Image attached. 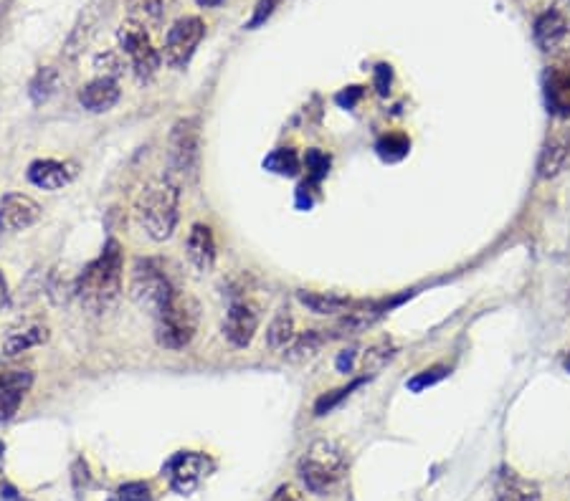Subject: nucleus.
Returning a JSON list of instances; mask_svg holds the SVG:
<instances>
[{
  "mask_svg": "<svg viewBox=\"0 0 570 501\" xmlns=\"http://www.w3.org/2000/svg\"><path fill=\"white\" fill-rule=\"evenodd\" d=\"M203 36H206V23L198 16H185L180 21H175L170 26L168 36H165V64L175 71H183L190 64V59L196 56Z\"/></svg>",
  "mask_w": 570,
  "mask_h": 501,
  "instance_id": "obj_8",
  "label": "nucleus"
},
{
  "mask_svg": "<svg viewBox=\"0 0 570 501\" xmlns=\"http://www.w3.org/2000/svg\"><path fill=\"white\" fill-rule=\"evenodd\" d=\"M41 216H44V211H41V205L31 195H3V200H0V241L33 228L41 221Z\"/></svg>",
  "mask_w": 570,
  "mask_h": 501,
  "instance_id": "obj_10",
  "label": "nucleus"
},
{
  "mask_svg": "<svg viewBox=\"0 0 570 501\" xmlns=\"http://www.w3.org/2000/svg\"><path fill=\"white\" fill-rule=\"evenodd\" d=\"M33 385L31 370H0V423L11 421Z\"/></svg>",
  "mask_w": 570,
  "mask_h": 501,
  "instance_id": "obj_15",
  "label": "nucleus"
},
{
  "mask_svg": "<svg viewBox=\"0 0 570 501\" xmlns=\"http://www.w3.org/2000/svg\"><path fill=\"white\" fill-rule=\"evenodd\" d=\"M330 340V334L320 332V329H312V332H304L302 337H297V340H292L294 345L289 347L287 357L292 362H302V360H310V357H315L317 352H320V347L325 345V342Z\"/></svg>",
  "mask_w": 570,
  "mask_h": 501,
  "instance_id": "obj_25",
  "label": "nucleus"
},
{
  "mask_svg": "<svg viewBox=\"0 0 570 501\" xmlns=\"http://www.w3.org/2000/svg\"><path fill=\"white\" fill-rule=\"evenodd\" d=\"M49 337V324L41 322V319H23V322L8 327V332L3 334V342H0V350L6 357H18L23 352L33 350V347L46 345Z\"/></svg>",
  "mask_w": 570,
  "mask_h": 501,
  "instance_id": "obj_13",
  "label": "nucleus"
},
{
  "mask_svg": "<svg viewBox=\"0 0 570 501\" xmlns=\"http://www.w3.org/2000/svg\"><path fill=\"white\" fill-rule=\"evenodd\" d=\"M178 0H127V21L142 28H155L165 21Z\"/></svg>",
  "mask_w": 570,
  "mask_h": 501,
  "instance_id": "obj_21",
  "label": "nucleus"
},
{
  "mask_svg": "<svg viewBox=\"0 0 570 501\" xmlns=\"http://www.w3.org/2000/svg\"><path fill=\"white\" fill-rule=\"evenodd\" d=\"M401 299H393V302H370V304H358L353 312L342 314V319L337 322L335 329H330V340L332 337H350V334H360L368 327H373L393 304H398Z\"/></svg>",
  "mask_w": 570,
  "mask_h": 501,
  "instance_id": "obj_17",
  "label": "nucleus"
},
{
  "mask_svg": "<svg viewBox=\"0 0 570 501\" xmlns=\"http://www.w3.org/2000/svg\"><path fill=\"white\" fill-rule=\"evenodd\" d=\"M196 3L201 8H216V6H221L223 0H196Z\"/></svg>",
  "mask_w": 570,
  "mask_h": 501,
  "instance_id": "obj_42",
  "label": "nucleus"
},
{
  "mask_svg": "<svg viewBox=\"0 0 570 501\" xmlns=\"http://www.w3.org/2000/svg\"><path fill=\"white\" fill-rule=\"evenodd\" d=\"M198 175H201V119L183 117L170 130L165 178L183 188V185H196Z\"/></svg>",
  "mask_w": 570,
  "mask_h": 501,
  "instance_id": "obj_3",
  "label": "nucleus"
},
{
  "mask_svg": "<svg viewBox=\"0 0 570 501\" xmlns=\"http://www.w3.org/2000/svg\"><path fill=\"white\" fill-rule=\"evenodd\" d=\"M535 44L545 54H570V18L558 8H550L535 21Z\"/></svg>",
  "mask_w": 570,
  "mask_h": 501,
  "instance_id": "obj_11",
  "label": "nucleus"
},
{
  "mask_svg": "<svg viewBox=\"0 0 570 501\" xmlns=\"http://www.w3.org/2000/svg\"><path fill=\"white\" fill-rule=\"evenodd\" d=\"M0 501H28V499H23V496L18 494L16 486L6 484V486H0Z\"/></svg>",
  "mask_w": 570,
  "mask_h": 501,
  "instance_id": "obj_39",
  "label": "nucleus"
},
{
  "mask_svg": "<svg viewBox=\"0 0 570 501\" xmlns=\"http://www.w3.org/2000/svg\"><path fill=\"white\" fill-rule=\"evenodd\" d=\"M8 307V281L6 276H3V271H0V312Z\"/></svg>",
  "mask_w": 570,
  "mask_h": 501,
  "instance_id": "obj_41",
  "label": "nucleus"
},
{
  "mask_svg": "<svg viewBox=\"0 0 570 501\" xmlns=\"http://www.w3.org/2000/svg\"><path fill=\"white\" fill-rule=\"evenodd\" d=\"M304 167H307V185L320 188V183L327 178V173H330V155H325L322 150H307Z\"/></svg>",
  "mask_w": 570,
  "mask_h": 501,
  "instance_id": "obj_29",
  "label": "nucleus"
},
{
  "mask_svg": "<svg viewBox=\"0 0 570 501\" xmlns=\"http://www.w3.org/2000/svg\"><path fill=\"white\" fill-rule=\"evenodd\" d=\"M282 3L284 0H259V3H256V8H254V13H251V18L246 21L244 28H249V31H256L259 26H264V23L269 21L274 13H277V8L282 6Z\"/></svg>",
  "mask_w": 570,
  "mask_h": 501,
  "instance_id": "obj_34",
  "label": "nucleus"
},
{
  "mask_svg": "<svg viewBox=\"0 0 570 501\" xmlns=\"http://www.w3.org/2000/svg\"><path fill=\"white\" fill-rule=\"evenodd\" d=\"M345 471H348L345 451L335 441H325V438L312 443L297 464L299 481L304 484V489L315 496L330 494L342 481Z\"/></svg>",
  "mask_w": 570,
  "mask_h": 501,
  "instance_id": "obj_4",
  "label": "nucleus"
},
{
  "mask_svg": "<svg viewBox=\"0 0 570 501\" xmlns=\"http://www.w3.org/2000/svg\"><path fill=\"white\" fill-rule=\"evenodd\" d=\"M355 365V350H345L340 357H337V370L340 372H350Z\"/></svg>",
  "mask_w": 570,
  "mask_h": 501,
  "instance_id": "obj_38",
  "label": "nucleus"
},
{
  "mask_svg": "<svg viewBox=\"0 0 570 501\" xmlns=\"http://www.w3.org/2000/svg\"><path fill=\"white\" fill-rule=\"evenodd\" d=\"M76 175H79L76 162L51 160V157L49 160H33L26 170L28 183L36 185V188L41 190H49V193H54V190H64L66 185L74 183Z\"/></svg>",
  "mask_w": 570,
  "mask_h": 501,
  "instance_id": "obj_14",
  "label": "nucleus"
},
{
  "mask_svg": "<svg viewBox=\"0 0 570 501\" xmlns=\"http://www.w3.org/2000/svg\"><path fill=\"white\" fill-rule=\"evenodd\" d=\"M391 84H393V69L391 64H378L375 66V74H373V87L380 97H386L391 92Z\"/></svg>",
  "mask_w": 570,
  "mask_h": 501,
  "instance_id": "obj_36",
  "label": "nucleus"
},
{
  "mask_svg": "<svg viewBox=\"0 0 570 501\" xmlns=\"http://www.w3.org/2000/svg\"><path fill=\"white\" fill-rule=\"evenodd\" d=\"M130 297L142 312L158 317L175 297V289L155 259H137L132 266Z\"/></svg>",
  "mask_w": 570,
  "mask_h": 501,
  "instance_id": "obj_6",
  "label": "nucleus"
},
{
  "mask_svg": "<svg viewBox=\"0 0 570 501\" xmlns=\"http://www.w3.org/2000/svg\"><path fill=\"white\" fill-rule=\"evenodd\" d=\"M299 167H302V162H299V155L292 147H279L272 155L264 157V170L282 175V178H294L299 173Z\"/></svg>",
  "mask_w": 570,
  "mask_h": 501,
  "instance_id": "obj_26",
  "label": "nucleus"
},
{
  "mask_svg": "<svg viewBox=\"0 0 570 501\" xmlns=\"http://www.w3.org/2000/svg\"><path fill=\"white\" fill-rule=\"evenodd\" d=\"M272 501H299V499L292 494V489H289V486H279V489L274 491Z\"/></svg>",
  "mask_w": 570,
  "mask_h": 501,
  "instance_id": "obj_40",
  "label": "nucleus"
},
{
  "mask_svg": "<svg viewBox=\"0 0 570 501\" xmlns=\"http://www.w3.org/2000/svg\"><path fill=\"white\" fill-rule=\"evenodd\" d=\"M74 294L79 297L87 312L107 314L122 297V246L120 241L109 238L102 254L84 266L74 284Z\"/></svg>",
  "mask_w": 570,
  "mask_h": 501,
  "instance_id": "obj_1",
  "label": "nucleus"
},
{
  "mask_svg": "<svg viewBox=\"0 0 570 501\" xmlns=\"http://www.w3.org/2000/svg\"><path fill=\"white\" fill-rule=\"evenodd\" d=\"M112 501H117V499H112Z\"/></svg>",
  "mask_w": 570,
  "mask_h": 501,
  "instance_id": "obj_45",
  "label": "nucleus"
},
{
  "mask_svg": "<svg viewBox=\"0 0 570 501\" xmlns=\"http://www.w3.org/2000/svg\"><path fill=\"white\" fill-rule=\"evenodd\" d=\"M363 94H365L363 87H345L340 94H337L335 102L340 104L342 109H353L355 104H358L360 99H363Z\"/></svg>",
  "mask_w": 570,
  "mask_h": 501,
  "instance_id": "obj_37",
  "label": "nucleus"
},
{
  "mask_svg": "<svg viewBox=\"0 0 570 501\" xmlns=\"http://www.w3.org/2000/svg\"><path fill=\"white\" fill-rule=\"evenodd\" d=\"M570 160V132H555L548 142H545L543 152L538 160V175L543 180L555 178L563 173V167Z\"/></svg>",
  "mask_w": 570,
  "mask_h": 501,
  "instance_id": "obj_20",
  "label": "nucleus"
},
{
  "mask_svg": "<svg viewBox=\"0 0 570 501\" xmlns=\"http://www.w3.org/2000/svg\"><path fill=\"white\" fill-rule=\"evenodd\" d=\"M565 370H570V355H568V360H565Z\"/></svg>",
  "mask_w": 570,
  "mask_h": 501,
  "instance_id": "obj_44",
  "label": "nucleus"
},
{
  "mask_svg": "<svg viewBox=\"0 0 570 501\" xmlns=\"http://www.w3.org/2000/svg\"><path fill=\"white\" fill-rule=\"evenodd\" d=\"M363 383H365V378H358V380H353V383H350V385H345V388H337V390H332V393H325V395H322V398H317V403H315V415H317V418H322V415L332 413V410H335L337 405L342 403V400L350 398V395H353V390H358Z\"/></svg>",
  "mask_w": 570,
  "mask_h": 501,
  "instance_id": "obj_30",
  "label": "nucleus"
},
{
  "mask_svg": "<svg viewBox=\"0 0 570 501\" xmlns=\"http://www.w3.org/2000/svg\"><path fill=\"white\" fill-rule=\"evenodd\" d=\"M3 461H6V443L0 441V469H3Z\"/></svg>",
  "mask_w": 570,
  "mask_h": 501,
  "instance_id": "obj_43",
  "label": "nucleus"
},
{
  "mask_svg": "<svg viewBox=\"0 0 570 501\" xmlns=\"http://www.w3.org/2000/svg\"><path fill=\"white\" fill-rule=\"evenodd\" d=\"M375 150H378V155L386 162H396L408 155V150H411V140H408L406 135H401V132H391V135L380 137Z\"/></svg>",
  "mask_w": 570,
  "mask_h": 501,
  "instance_id": "obj_28",
  "label": "nucleus"
},
{
  "mask_svg": "<svg viewBox=\"0 0 570 501\" xmlns=\"http://www.w3.org/2000/svg\"><path fill=\"white\" fill-rule=\"evenodd\" d=\"M0 471H3V469H0Z\"/></svg>",
  "mask_w": 570,
  "mask_h": 501,
  "instance_id": "obj_46",
  "label": "nucleus"
},
{
  "mask_svg": "<svg viewBox=\"0 0 570 501\" xmlns=\"http://www.w3.org/2000/svg\"><path fill=\"white\" fill-rule=\"evenodd\" d=\"M117 102H120V87H117V81L104 79V76L89 81L87 87H82V92H79V104L94 114L109 112Z\"/></svg>",
  "mask_w": 570,
  "mask_h": 501,
  "instance_id": "obj_19",
  "label": "nucleus"
},
{
  "mask_svg": "<svg viewBox=\"0 0 570 501\" xmlns=\"http://www.w3.org/2000/svg\"><path fill=\"white\" fill-rule=\"evenodd\" d=\"M292 340H294L292 314H289V309H279V312L274 314L269 329H266V345L272 347V350H284Z\"/></svg>",
  "mask_w": 570,
  "mask_h": 501,
  "instance_id": "obj_24",
  "label": "nucleus"
},
{
  "mask_svg": "<svg viewBox=\"0 0 570 501\" xmlns=\"http://www.w3.org/2000/svg\"><path fill=\"white\" fill-rule=\"evenodd\" d=\"M180 188L170 178L152 180L135 200L137 223L152 241H168L178 228Z\"/></svg>",
  "mask_w": 570,
  "mask_h": 501,
  "instance_id": "obj_2",
  "label": "nucleus"
},
{
  "mask_svg": "<svg viewBox=\"0 0 570 501\" xmlns=\"http://www.w3.org/2000/svg\"><path fill=\"white\" fill-rule=\"evenodd\" d=\"M259 307L251 302H236L226 312L223 319V337L236 350H246L254 340L256 329H259Z\"/></svg>",
  "mask_w": 570,
  "mask_h": 501,
  "instance_id": "obj_12",
  "label": "nucleus"
},
{
  "mask_svg": "<svg viewBox=\"0 0 570 501\" xmlns=\"http://www.w3.org/2000/svg\"><path fill=\"white\" fill-rule=\"evenodd\" d=\"M94 69H97L99 76H104V79L117 81V76L125 71V64H122L120 54H114V51H104V54H97V59H94Z\"/></svg>",
  "mask_w": 570,
  "mask_h": 501,
  "instance_id": "obj_32",
  "label": "nucleus"
},
{
  "mask_svg": "<svg viewBox=\"0 0 570 501\" xmlns=\"http://www.w3.org/2000/svg\"><path fill=\"white\" fill-rule=\"evenodd\" d=\"M494 501H540V486L515 471H502L494 486Z\"/></svg>",
  "mask_w": 570,
  "mask_h": 501,
  "instance_id": "obj_22",
  "label": "nucleus"
},
{
  "mask_svg": "<svg viewBox=\"0 0 570 501\" xmlns=\"http://www.w3.org/2000/svg\"><path fill=\"white\" fill-rule=\"evenodd\" d=\"M297 299L302 307H307L315 314H322V317L348 314L358 307V302H353V299L337 297V294H320V291H297Z\"/></svg>",
  "mask_w": 570,
  "mask_h": 501,
  "instance_id": "obj_23",
  "label": "nucleus"
},
{
  "mask_svg": "<svg viewBox=\"0 0 570 501\" xmlns=\"http://www.w3.org/2000/svg\"><path fill=\"white\" fill-rule=\"evenodd\" d=\"M56 89H59V71L46 66V69H41L36 76H33L28 94H31L33 104H44L54 97Z\"/></svg>",
  "mask_w": 570,
  "mask_h": 501,
  "instance_id": "obj_27",
  "label": "nucleus"
},
{
  "mask_svg": "<svg viewBox=\"0 0 570 501\" xmlns=\"http://www.w3.org/2000/svg\"><path fill=\"white\" fill-rule=\"evenodd\" d=\"M393 355H396V350H393L391 342H378V345H373L370 350H365V357H363L365 378H368V372L380 370V367L386 365Z\"/></svg>",
  "mask_w": 570,
  "mask_h": 501,
  "instance_id": "obj_31",
  "label": "nucleus"
},
{
  "mask_svg": "<svg viewBox=\"0 0 570 501\" xmlns=\"http://www.w3.org/2000/svg\"><path fill=\"white\" fill-rule=\"evenodd\" d=\"M213 461L206 453L180 451L165 464L163 474H168L170 489L180 496H188L201 486V481L211 474Z\"/></svg>",
  "mask_w": 570,
  "mask_h": 501,
  "instance_id": "obj_9",
  "label": "nucleus"
},
{
  "mask_svg": "<svg viewBox=\"0 0 570 501\" xmlns=\"http://www.w3.org/2000/svg\"><path fill=\"white\" fill-rule=\"evenodd\" d=\"M201 307L188 294H175L173 302L155 317V342L163 350H185L198 332Z\"/></svg>",
  "mask_w": 570,
  "mask_h": 501,
  "instance_id": "obj_5",
  "label": "nucleus"
},
{
  "mask_svg": "<svg viewBox=\"0 0 570 501\" xmlns=\"http://www.w3.org/2000/svg\"><path fill=\"white\" fill-rule=\"evenodd\" d=\"M117 501H152V489L145 481H130L117 489Z\"/></svg>",
  "mask_w": 570,
  "mask_h": 501,
  "instance_id": "obj_35",
  "label": "nucleus"
},
{
  "mask_svg": "<svg viewBox=\"0 0 570 501\" xmlns=\"http://www.w3.org/2000/svg\"><path fill=\"white\" fill-rule=\"evenodd\" d=\"M185 256H188L190 266L201 274H208L216 266V238H213L211 226L206 223H196L190 228L188 241H185Z\"/></svg>",
  "mask_w": 570,
  "mask_h": 501,
  "instance_id": "obj_16",
  "label": "nucleus"
},
{
  "mask_svg": "<svg viewBox=\"0 0 570 501\" xmlns=\"http://www.w3.org/2000/svg\"><path fill=\"white\" fill-rule=\"evenodd\" d=\"M545 104L555 117H570V66L550 69L545 76Z\"/></svg>",
  "mask_w": 570,
  "mask_h": 501,
  "instance_id": "obj_18",
  "label": "nucleus"
},
{
  "mask_svg": "<svg viewBox=\"0 0 570 501\" xmlns=\"http://www.w3.org/2000/svg\"><path fill=\"white\" fill-rule=\"evenodd\" d=\"M117 44H120L122 54L130 59V66L132 71H135L137 81H150L152 76L158 74L160 64H163V56L152 46L150 36H147V28L130 21L122 23L120 31H117Z\"/></svg>",
  "mask_w": 570,
  "mask_h": 501,
  "instance_id": "obj_7",
  "label": "nucleus"
},
{
  "mask_svg": "<svg viewBox=\"0 0 570 501\" xmlns=\"http://www.w3.org/2000/svg\"><path fill=\"white\" fill-rule=\"evenodd\" d=\"M446 375H449V367H441V365L431 367V370L418 372L416 378L408 380V390H413V393H421L424 388H431V385H436L439 380H444Z\"/></svg>",
  "mask_w": 570,
  "mask_h": 501,
  "instance_id": "obj_33",
  "label": "nucleus"
}]
</instances>
